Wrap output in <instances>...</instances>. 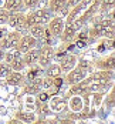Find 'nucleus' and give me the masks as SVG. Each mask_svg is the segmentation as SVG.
Masks as SVG:
<instances>
[{
	"label": "nucleus",
	"instance_id": "33",
	"mask_svg": "<svg viewBox=\"0 0 115 124\" xmlns=\"http://www.w3.org/2000/svg\"><path fill=\"white\" fill-rule=\"evenodd\" d=\"M6 33H7V31H6V30L3 29V26H0V40H1V39L6 36Z\"/></svg>",
	"mask_w": 115,
	"mask_h": 124
},
{
	"label": "nucleus",
	"instance_id": "8",
	"mask_svg": "<svg viewBox=\"0 0 115 124\" xmlns=\"http://www.w3.org/2000/svg\"><path fill=\"white\" fill-rule=\"evenodd\" d=\"M77 62H78V57H77L75 54H65L64 57L60 59V69H61V71L63 73L70 71L77 64Z\"/></svg>",
	"mask_w": 115,
	"mask_h": 124
},
{
	"label": "nucleus",
	"instance_id": "6",
	"mask_svg": "<svg viewBox=\"0 0 115 124\" xmlns=\"http://www.w3.org/2000/svg\"><path fill=\"white\" fill-rule=\"evenodd\" d=\"M41 83H43V76L34 77L31 80H28V83L24 86V91L28 96H36L38 91H41Z\"/></svg>",
	"mask_w": 115,
	"mask_h": 124
},
{
	"label": "nucleus",
	"instance_id": "3",
	"mask_svg": "<svg viewBox=\"0 0 115 124\" xmlns=\"http://www.w3.org/2000/svg\"><path fill=\"white\" fill-rule=\"evenodd\" d=\"M37 46V39L33 37L31 34H26V36H21L20 40L17 41V44H16V47L14 49L17 50L19 53H26V51H28L30 49H34Z\"/></svg>",
	"mask_w": 115,
	"mask_h": 124
},
{
	"label": "nucleus",
	"instance_id": "34",
	"mask_svg": "<svg viewBox=\"0 0 115 124\" xmlns=\"http://www.w3.org/2000/svg\"><path fill=\"white\" fill-rule=\"evenodd\" d=\"M3 59H4V50L0 47V63L3 62Z\"/></svg>",
	"mask_w": 115,
	"mask_h": 124
},
{
	"label": "nucleus",
	"instance_id": "17",
	"mask_svg": "<svg viewBox=\"0 0 115 124\" xmlns=\"http://www.w3.org/2000/svg\"><path fill=\"white\" fill-rule=\"evenodd\" d=\"M40 24V10H33L26 16V27Z\"/></svg>",
	"mask_w": 115,
	"mask_h": 124
},
{
	"label": "nucleus",
	"instance_id": "12",
	"mask_svg": "<svg viewBox=\"0 0 115 124\" xmlns=\"http://www.w3.org/2000/svg\"><path fill=\"white\" fill-rule=\"evenodd\" d=\"M23 62H24L26 66H34V64H37V60H38V50L34 47V49H30L28 51H26L23 53Z\"/></svg>",
	"mask_w": 115,
	"mask_h": 124
},
{
	"label": "nucleus",
	"instance_id": "32",
	"mask_svg": "<svg viewBox=\"0 0 115 124\" xmlns=\"http://www.w3.org/2000/svg\"><path fill=\"white\" fill-rule=\"evenodd\" d=\"M75 46H77V47H80V49H82V47H85V46H87V41H84V40H78V39H77Z\"/></svg>",
	"mask_w": 115,
	"mask_h": 124
},
{
	"label": "nucleus",
	"instance_id": "15",
	"mask_svg": "<svg viewBox=\"0 0 115 124\" xmlns=\"http://www.w3.org/2000/svg\"><path fill=\"white\" fill-rule=\"evenodd\" d=\"M50 10L53 13H67V0H50Z\"/></svg>",
	"mask_w": 115,
	"mask_h": 124
},
{
	"label": "nucleus",
	"instance_id": "18",
	"mask_svg": "<svg viewBox=\"0 0 115 124\" xmlns=\"http://www.w3.org/2000/svg\"><path fill=\"white\" fill-rule=\"evenodd\" d=\"M21 7H23V0H6L3 9H6L7 12L13 13V12L20 10Z\"/></svg>",
	"mask_w": 115,
	"mask_h": 124
},
{
	"label": "nucleus",
	"instance_id": "19",
	"mask_svg": "<svg viewBox=\"0 0 115 124\" xmlns=\"http://www.w3.org/2000/svg\"><path fill=\"white\" fill-rule=\"evenodd\" d=\"M10 67H12L13 71H23L27 66H26L24 62H23V57H21V56H17V57L10 63Z\"/></svg>",
	"mask_w": 115,
	"mask_h": 124
},
{
	"label": "nucleus",
	"instance_id": "30",
	"mask_svg": "<svg viewBox=\"0 0 115 124\" xmlns=\"http://www.w3.org/2000/svg\"><path fill=\"white\" fill-rule=\"evenodd\" d=\"M77 39H78V40H84V41H88V39H89V36H88V30H85V31H81V33L77 36Z\"/></svg>",
	"mask_w": 115,
	"mask_h": 124
},
{
	"label": "nucleus",
	"instance_id": "31",
	"mask_svg": "<svg viewBox=\"0 0 115 124\" xmlns=\"http://www.w3.org/2000/svg\"><path fill=\"white\" fill-rule=\"evenodd\" d=\"M82 0H67V10L68 9H71V7H74V6H77L78 3H81Z\"/></svg>",
	"mask_w": 115,
	"mask_h": 124
},
{
	"label": "nucleus",
	"instance_id": "2",
	"mask_svg": "<svg viewBox=\"0 0 115 124\" xmlns=\"http://www.w3.org/2000/svg\"><path fill=\"white\" fill-rule=\"evenodd\" d=\"M53 57H54V49L51 47L50 44H44L41 49L38 50V60H37V63L40 64L41 69H44V67H47V66L51 63Z\"/></svg>",
	"mask_w": 115,
	"mask_h": 124
},
{
	"label": "nucleus",
	"instance_id": "29",
	"mask_svg": "<svg viewBox=\"0 0 115 124\" xmlns=\"http://www.w3.org/2000/svg\"><path fill=\"white\" fill-rule=\"evenodd\" d=\"M105 104H107V108H112V106H114V90L109 91V96L105 99Z\"/></svg>",
	"mask_w": 115,
	"mask_h": 124
},
{
	"label": "nucleus",
	"instance_id": "22",
	"mask_svg": "<svg viewBox=\"0 0 115 124\" xmlns=\"http://www.w3.org/2000/svg\"><path fill=\"white\" fill-rule=\"evenodd\" d=\"M20 54H21V53H19L16 49H14V50L10 49V51H7V53L4 51V59H3V62H6L7 64H10V63H12L17 56H20Z\"/></svg>",
	"mask_w": 115,
	"mask_h": 124
},
{
	"label": "nucleus",
	"instance_id": "10",
	"mask_svg": "<svg viewBox=\"0 0 115 124\" xmlns=\"http://www.w3.org/2000/svg\"><path fill=\"white\" fill-rule=\"evenodd\" d=\"M48 106H50V110H53V111H55V113H60L65 108L67 104H65V100H64L63 97H58V96L55 94L54 97H53V96L50 97Z\"/></svg>",
	"mask_w": 115,
	"mask_h": 124
},
{
	"label": "nucleus",
	"instance_id": "20",
	"mask_svg": "<svg viewBox=\"0 0 115 124\" xmlns=\"http://www.w3.org/2000/svg\"><path fill=\"white\" fill-rule=\"evenodd\" d=\"M44 26L43 24H34L30 27V34L33 36V37H36L38 40V39H43V34H44Z\"/></svg>",
	"mask_w": 115,
	"mask_h": 124
},
{
	"label": "nucleus",
	"instance_id": "11",
	"mask_svg": "<svg viewBox=\"0 0 115 124\" xmlns=\"http://www.w3.org/2000/svg\"><path fill=\"white\" fill-rule=\"evenodd\" d=\"M23 81H24V76L21 74V71H10L9 74L6 76V83L9 84V86H20V84H23Z\"/></svg>",
	"mask_w": 115,
	"mask_h": 124
},
{
	"label": "nucleus",
	"instance_id": "5",
	"mask_svg": "<svg viewBox=\"0 0 115 124\" xmlns=\"http://www.w3.org/2000/svg\"><path fill=\"white\" fill-rule=\"evenodd\" d=\"M7 24L13 29H16V30H23V29H26V16L23 13H17V12L10 13Z\"/></svg>",
	"mask_w": 115,
	"mask_h": 124
},
{
	"label": "nucleus",
	"instance_id": "9",
	"mask_svg": "<svg viewBox=\"0 0 115 124\" xmlns=\"http://www.w3.org/2000/svg\"><path fill=\"white\" fill-rule=\"evenodd\" d=\"M68 107L73 113H80L84 107V99L80 94H73L68 100Z\"/></svg>",
	"mask_w": 115,
	"mask_h": 124
},
{
	"label": "nucleus",
	"instance_id": "4",
	"mask_svg": "<svg viewBox=\"0 0 115 124\" xmlns=\"http://www.w3.org/2000/svg\"><path fill=\"white\" fill-rule=\"evenodd\" d=\"M20 37H21V34L19 33V30L12 31V33H7L4 37L0 40V47H1L3 50L14 49V47H16V44H17V41L20 40Z\"/></svg>",
	"mask_w": 115,
	"mask_h": 124
},
{
	"label": "nucleus",
	"instance_id": "1",
	"mask_svg": "<svg viewBox=\"0 0 115 124\" xmlns=\"http://www.w3.org/2000/svg\"><path fill=\"white\" fill-rule=\"evenodd\" d=\"M88 71H89V63L87 60H78L77 64L70 70L67 71V76H65V83L73 86V84H77L80 81H82L87 76H88Z\"/></svg>",
	"mask_w": 115,
	"mask_h": 124
},
{
	"label": "nucleus",
	"instance_id": "16",
	"mask_svg": "<svg viewBox=\"0 0 115 124\" xmlns=\"http://www.w3.org/2000/svg\"><path fill=\"white\" fill-rule=\"evenodd\" d=\"M63 74L61 69H60V64H55V63H50L47 67H46V76H48L51 78H55V77H60Z\"/></svg>",
	"mask_w": 115,
	"mask_h": 124
},
{
	"label": "nucleus",
	"instance_id": "14",
	"mask_svg": "<svg viewBox=\"0 0 115 124\" xmlns=\"http://www.w3.org/2000/svg\"><path fill=\"white\" fill-rule=\"evenodd\" d=\"M95 67H98L100 70H111V71H114V56L111 54V56H107L101 60H98L95 63Z\"/></svg>",
	"mask_w": 115,
	"mask_h": 124
},
{
	"label": "nucleus",
	"instance_id": "27",
	"mask_svg": "<svg viewBox=\"0 0 115 124\" xmlns=\"http://www.w3.org/2000/svg\"><path fill=\"white\" fill-rule=\"evenodd\" d=\"M10 12H7L6 9H0V26H6L7 20H9Z\"/></svg>",
	"mask_w": 115,
	"mask_h": 124
},
{
	"label": "nucleus",
	"instance_id": "26",
	"mask_svg": "<svg viewBox=\"0 0 115 124\" xmlns=\"http://www.w3.org/2000/svg\"><path fill=\"white\" fill-rule=\"evenodd\" d=\"M12 71V67H10V64H7V63H0V78L1 77H6V76L9 74Z\"/></svg>",
	"mask_w": 115,
	"mask_h": 124
},
{
	"label": "nucleus",
	"instance_id": "25",
	"mask_svg": "<svg viewBox=\"0 0 115 124\" xmlns=\"http://www.w3.org/2000/svg\"><path fill=\"white\" fill-rule=\"evenodd\" d=\"M36 101H37V100H36ZM36 106H37V110L41 113V114H44V116H46V114H50L51 110H50L48 103H46V101H37Z\"/></svg>",
	"mask_w": 115,
	"mask_h": 124
},
{
	"label": "nucleus",
	"instance_id": "23",
	"mask_svg": "<svg viewBox=\"0 0 115 124\" xmlns=\"http://www.w3.org/2000/svg\"><path fill=\"white\" fill-rule=\"evenodd\" d=\"M43 74V69L38 66V67H33V66H30V70H28V73H27V80H31V78H34V77H38V76Z\"/></svg>",
	"mask_w": 115,
	"mask_h": 124
},
{
	"label": "nucleus",
	"instance_id": "7",
	"mask_svg": "<svg viewBox=\"0 0 115 124\" xmlns=\"http://www.w3.org/2000/svg\"><path fill=\"white\" fill-rule=\"evenodd\" d=\"M48 24V30H50L51 36H60L64 30V26H65V20L63 17H53L50 22L47 23Z\"/></svg>",
	"mask_w": 115,
	"mask_h": 124
},
{
	"label": "nucleus",
	"instance_id": "24",
	"mask_svg": "<svg viewBox=\"0 0 115 124\" xmlns=\"http://www.w3.org/2000/svg\"><path fill=\"white\" fill-rule=\"evenodd\" d=\"M115 0H100V10L101 12H108L111 9H114Z\"/></svg>",
	"mask_w": 115,
	"mask_h": 124
},
{
	"label": "nucleus",
	"instance_id": "28",
	"mask_svg": "<svg viewBox=\"0 0 115 124\" xmlns=\"http://www.w3.org/2000/svg\"><path fill=\"white\" fill-rule=\"evenodd\" d=\"M38 3H40V0H23V6L27 7V9H34V7H37Z\"/></svg>",
	"mask_w": 115,
	"mask_h": 124
},
{
	"label": "nucleus",
	"instance_id": "21",
	"mask_svg": "<svg viewBox=\"0 0 115 124\" xmlns=\"http://www.w3.org/2000/svg\"><path fill=\"white\" fill-rule=\"evenodd\" d=\"M53 19V12L50 9H41L40 10V24H47Z\"/></svg>",
	"mask_w": 115,
	"mask_h": 124
},
{
	"label": "nucleus",
	"instance_id": "13",
	"mask_svg": "<svg viewBox=\"0 0 115 124\" xmlns=\"http://www.w3.org/2000/svg\"><path fill=\"white\" fill-rule=\"evenodd\" d=\"M14 118H17L20 123H36L37 116L33 111H19L14 114Z\"/></svg>",
	"mask_w": 115,
	"mask_h": 124
}]
</instances>
